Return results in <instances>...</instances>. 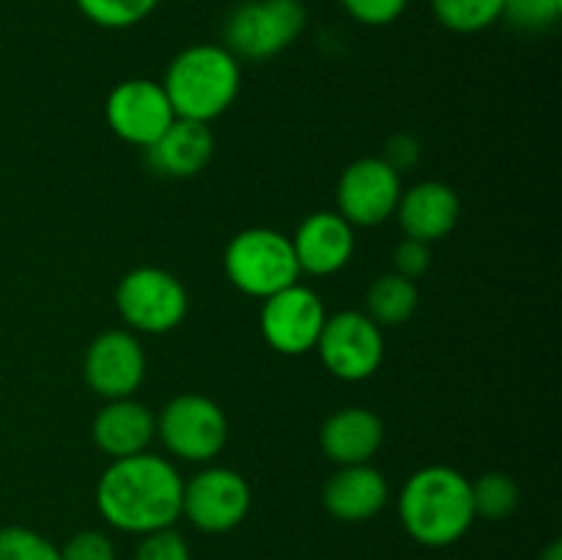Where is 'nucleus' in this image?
Here are the masks:
<instances>
[{"mask_svg":"<svg viewBox=\"0 0 562 560\" xmlns=\"http://www.w3.org/2000/svg\"><path fill=\"white\" fill-rule=\"evenodd\" d=\"M184 481L168 459L154 453L124 456L102 472L97 483V508L115 530L146 533L173 527L181 516Z\"/></svg>","mask_w":562,"mask_h":560,"instance_id":"nucleus-1","label":"nucleus"},{"mask_svg":"<svg viewBox=\"0 0 562 560\" xmlns=\"http://www.w3.org/2000/svg\"><path fill=\"white\" fill-rule=\"evenodd\" d=\"M398 519L423 547H450L475 522L472 481L453 467H423L401 489Z\"/></svg>","mask_w":562,"mask_h":560,"instance_id":"nucleus-2","label":"nucleus"},{"mask_svg":"<svg viewBox=\"0 0 562 560\" xmlns=\"http://www.w3.org/2000/svg\"><path fill=\"white\" fill-rule=\"evenodd\" d=\"M241 69L236 55L220 44H192L170 60L162 88L176 119H220L239 97Z\"/></svg>","mask_w":562,"mask_h":560,"instance_id":"nucleus-3","label":"nucleus"},{"mask_svg":"<svg viewBox=\"0 0 562 560\" xmlns=\"http://www.w3.org/2000/svg\"><path fill=\"white\" fill-rule=\"evenodd\" d=\"M223 267L234 289L241 294L267 300L285 285L300 283L291 236L274 228H247L228 242Z\"/></svg>","mask_w":562,"mask_h":560,"instance_id":"nucleus-4","label":"nucleus"},{"mask_svg":"<svg viewBox=\"0 0 562 560\" xmlns=\"http://www.w3.org/2000/svg\"><path fill=\"white\" fill-rule=\"evenodd\" d=\"M305 22L302 0H247L225 22V47L236 58H274L300 38Z\"/></svg>","mask_w":562,"mask_h":560,"instance_id":"nucleus-5","label":"nucleus"},{"mask_svg":"<svg viewBox=\"0 0 562 560\" xmlns=\"http://www.w3.org/2000/svg\"><path fill=\"white\" fill-rule=\"evenodd\" d=\"M115 307L132 329L162 335L179 327L190 307L184 283L159 267H137L121 278L115 289Z\"/></svg>","mask_w":562,"mask_h":560,"instance_id":"nucleus-6","label":"nucleus"},{"mask_svg":"<svg viewBox=\"0 0 562 560\" xmlns=\"http://www.w3.org/2000/svg\"><path fill=\"white\" fill-rule=\"evenodd\" d=\"M157 437L179 459L203 464L228 443V417L206 395H176L157 415Z\"/></svg>","mask_w":562,"mask_h":560,"instance_id":"nucleus-7","label":"nucleus"},{"mask_svg":"<svg viewBox=\"0 0 562 560\" xmlns=\"http://www.w3.org/2000/svg\"><path fill=\"white\" fill-rule=\"evenodd\" d=\"M316 351L333 377L362 382L373 377L384 360L382 327L362 311H340L324 322Z\"/></svg>","mask_w":562,"mask_h":560,"instance_id":"nucleus-8","label":"nucleus"},{"mask_svg":"<svg viewBox=\"0 0 562 560\" xmlns=\"http://www.w3.org/2000/svg\"><path fill=\"white\" fill-rule=\"evenodd\" d=\"M327 311L322 296L302 283L267 296L261 307V335L278 355L300 357L316 349Z\"/></svg>","mask_w":562,"mask_h":560,"instance_id":"nucleus-9","label":"nucleus"},{"mask_svg":"<svg viewBox=\"0 0 562 560\" xmlns=\"http://www.w3.org/2000/svg\"><path fill=\"white\" fill-rule=\"evenodd\" d=\"M252 494L245 478L228 467H209L184 483L181 516L203 533H228L241 525L250 511Z\"/></svg>","mask_w":562,"mask_h":560,"instance_id":"nucleus-10","label":"nucleus"},{"mask_svg":"<svg viewBox=\"0 0 562 560\" xmlns=\"http://www.w3.org/2000/svg\"><path fill=\"white\" fill-rule=\"evenodd\" d=\"M401 192L404 187L398 170L390 168L382 157H362L344 170L335 201L346 223L373 228L393 217Z\"/></svg>","mask_w":562,"mask_h":560,"instance_id":"nucleus-11","label":"nucleus"},{"mask_svg":"<svg viewBox=\"0 0 562 560\" xmlns=\"http://www.w3.org/2000/svg\"><path fill=\"white\" fill-rule=\"evenodd\" d=\"M104 115L115 137L140 148L151 146L176 119L162 82L143 80V77L119 82L110 91Z\"/></svg>","mask_w":562,"mask_h":560,"instance_id":"nucleus-12","label":"nucleus"},{"mask_svg":"<svg viewBox=\"0 0 562 560\" xmlns=\"http://www.w3.org/2000/svg\"><path fill=\"white\" fill-rule=\"evenodd\" d=\"M82 373L102 399H132L146 379V351L126 329H108L88 346Z\"/></svg>","mask_w":562,"mask_h":560,"instance_id":"nucleus-13","label":"nucleus"},{"mask_svg":"<svg viewBox=\"0 0 562 560\" xmlns=\"http://www.w3.org/2000/svg\"><path fill=\"white\" fill-rule=\"evenodd\" d=\"M300 272L335 275L355 256V225L346 223L338 212H313L300 223L291 236Z\"/></svg>","mask_w":562,"mask_h":560,"instance_id":"nucleus-14","label":"nucleus"},{"mask_svg":"<svg viewBox=\"0 0 562 560\" xmlns=\"http://www.w3.org/2000/svg\"><path fill=\"white\" fill-rule=\"evenodd\" d=\"M459 195L453 192V187L442 184V181H420V184L409 187L406 192H401L398 206H395L401 231L409 239L426 242V245L448 236L459 223Z\"/></svg>","mask_w":562,"mask_h":560,"instance_id":"nucleus-15","label":"nucleus"},{"mask_svg":"<svg viewBox=\"0 0 562 560\" xmlns=\"http://www.w3.org/2000/svg\"><path fill=\"white\" fill-rule=\"evenodd\" d=\"M91 437L110 459L146 453L151 439L157 437V417L140 401L113 399L93 417Z\"/></svg>","mask_w":562,"mask_h":560,"instance_id":"nucleus-16","label":"nucleus"},{"mask_svg":"<svg viewBox=\"0 0 562 560\" xmlns=\"http://www.w3.org/2000/svg\"><path fill=\"white\" fill-rule=\"evenodd\" d=\"M390 486L387 478L371 464L340 467L327 483H324V508L340 522H366L373 519L387 505Z\"/></svg>","mask_w":562,"mask_h":560,"instance_id":"nucleus-17","label":"nucleus"},{"mask_svg":"<svg viewBox=\"0 0 562 560\" xmlns=\"http://www.w3.org/2000/svg\"><path fill=\"white\" fill-rule=\"evenodd\" d=\"M322 450L338 467L368 464L382 448L384 426L376 412L366 406H346L322 426Z\"/></svg>","mask_w":562,"mask_h":560,"instance_id":"nucleus-18","label":"nucleus"},{"mask_svg":"<svg viewBox=\"0 0 562 560\" xmlns=\"http://www.w3.org/2000/svg\"><path fill=\"white\" fill-rule=\"evenodd\" d=\"M148 163L157 173L190 179L201 173L214 154V135L209 124L190 119H173V124L146 148Z\"/></svg>","mask_w":562,"mask_h":560,"instance_id":"nucleus-19","label":"nucleus"},{"mask_svg":"<svg viewBox=\"0 0 562 560\" xmlns=\"http://www.w3.org/2000/svg\"><path fill=\"white\" fill-rule=\"evenodd\" d=\"M417 302H420V294H417L415 280L401 278L398 272L373 280L366 296L368 316L379 327H398V324L409 322L417 311Z\"/></svg>","mask_w":562,"mask_h":560,"instance_id":"nucleus-20","label":"nucleus"},{"mask_svg":"<svg viewBox=\"0 0 562 560\" xmlns=\"http://www.w3.org/2000/svg\"><path fill=\"white\" fill-rule=\"evenodd\" d=\"M505 0H431L439 25L453 33H481L503 20Z\"/></svg>","mask_w":562,"mask_h":560,"instance_id":"nucleus-21","label":"nucleus"},{"mask_svg":"<svg viewBox=\"0 0 562 560\" xmlns=\"http://www.w3.org/2000/svg\"><path fill=\"white\" fill-rule=\"evenodd\" d=\"M472 505L475 516L483 519H505L519 505V483L505 472H486L472 483Z\"/></svg>","mask_w":562,"mask_h":560,"instance_id":"nucleus-22","label":"nucleus"},{"mask_svg":"<svg viewBox=\"0 0 562 560\" xmlns=\"http://www.w3.org/2000/svg\"><path fill=\"white\" fill-rule=\"evenodd\" d=\"M75 5L93 25L108 27V31H124V27L151 16L159 0H75Z\"/></svg>","mask_w":562,"mask_h":560,"instance_id":"nucleus-23","label":"nucleus"},{"mask_svg":"<svg viewBox=\"0 0 562 560\" xmlns=\"http://www.w3.org/2000/svg\"><path fill=\"white\" fill-rule=\"evenodd\" d=\"M0 560H64L60 549L31 527L11 525L0 530Z\"/></svg>","mask_w":562,"mask_h":560,"instance_id":"nucleus-24","label":"nucleus"},{"mask_svg":"<svg viewBox=\"0 0 562 560\" xmlns=\"http://www.w3.org/2000/svg\"><path fill=\"white\" fill-rule=\"evenodd\" d=\"M562 14V0H505L503 16L521 31H547Z\"/></svg>","mask_w":562,"mask_h":560,"instance_id":"nucleus-25","label":"nucleus"},{"mask_svg":"<svg viewBox=\"0 0 562 560\" xmlns=\"http://www.w3.org/2000/svg\"><path fill=\"white\" fill-rule=\"evenodd\" d=\"M135 560H192V555L184 536L176 533L173 527H165V530L146 533L143 536Z\"/></svg>","mask_w":562,"mask_h":560,"instance_id":"nucleus-26","label":"nucleus"},{"mask_svg":"<svg viewBox=\"0 0 562 560\" xmlns=\"http://www.w3.org/2000/svg\"><path fill=\"white\" fill-rule=\"evenodd\" d=\"M340 3L349 11L351 20H357L360 25L382 27L398 20L409 0H340Z\"/></svg>","mask_w":562,"mask_h":560,"instance_id":"nucleus-27","label":"nucleus"},{"mask_svg":"<svg viewBox=\"0 0 562 560\" xmlns=\"http://www.w3.org/2000/svg\"><path fill=\"white\" fill-rule=\"evenodd\" d=\"M64 560H115V547L104 533L82 530L66 541L60 549Z\"/></svg>","mask_w":562,"mask_h":560,"instance_id":"nucleus-28","label":"nucleus"},{"mask_svg":"<svg viewBox=\"0 0 562 560\" xmlns=\"http://www.w3.org/2000/svg\"><path fill=\"white\" fill-rule=\"evenodd\" d=\"M393 261H395V272H398L401 278L415 280L420 278V275H426V269L431 267V250H428L426 242H417L406 236V239L395 247Z\"/></svg>","mask_w":562,"mask_h":560,"instance_id":"nucleus-29","label":"nucleus"},{"mask_svg":"<svg viewBox=\"0 0 562 560\" xmlns=\"http://www.w3.org/2000/svg\"><path fill=\"white\" fill-rule=\"evenodd\" d=\"M417 154H420V148H417V143L409 135H395L387 141L382 159L401 173V170L412 168L417 163Z\"/></svg>","mask_w":562,"mask_h":560,"instance_id":"nucleus-30","label":"nucleus"},{"mask_svg":"<svg viewBox=\"0 0 562 560\" xmlns=\"http://www.w3.org/2000/svg\"><path fill=\"white\" fill-rule=\"evenodd\" d=\"M541 560H562V544L552 541L547 549H543Z\"/></svg>","mask_w":562,"mask_h":560,"instance_id":"nucleus-31","label":"nucleus"}]
</instances>
